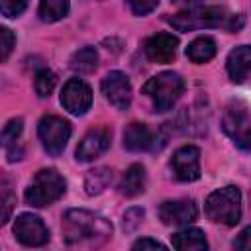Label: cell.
<instances>
[{"mask_svg":"<svg viewBox=\"0 0 251 251\" xmlns=\"http://www.w3.org/2000/svg\"><path fill=\"white\" fill-rule=\"evenodd\" d=\"M25 8H27V4L22 2V0H18V2H14V0H2V2H0V12H2L6 18H16V16H20Z\"/></svg>","mask_w":251,"mask_h":251,"instance_id":"4316f807","label":"cell"},{"mask_svg":"<svg viewBox=\"0 0 251 251\" xmlns=\"http://www.w3.org/2000/svg\"><path fill=\"white\" fill-rule=\"evenodd\" d=\"M22 129H24L22 118H12V120L4 126V129H2V145L6 147V151H8L12 145H16V141H18Z\"/></svg>","mask_w":251,"mask_h":251,"instance_id":"cb8c5ba5","label":"cell"},{"mask_svg":"<svg viewBox=\"0 0 251 251\" xmlns=\"http://www.w3.org/2000/svg\"><path fill=\"white\" fill-rule=\"evenodd\" d=\"M175 251H208V241L204 231L198 227H184L171 235Z\"/></svg>","mask_w":251,"mask_h":251,"instance_id":"e0dca14e","label":"cell"},{"mask_svg":"<svg viewBox=\"0 0 251 251\" xmlns=\"http://www.w3.org/2000/svg\"><path fill=\"white\" fill-rule=\"evenodd\" d=\"M124 147L127 151L139 153V151H149V149H157L155 143V135L153 131L139 122H131L126 129H124Z\"/></svg>","mask_w":251,"mask_h":251,"instance_id":"9a60e30c","label":"cell"},{"mask_svg":"<svg viewBox=\"0 0 251 251\" xmlns=\"http://www.w3.org/2000/svg\"><path fill=\"white\" fill-rule=\"evenodd\" d=\"M184 88H186L184 78L178 73L165 71V73L151 76L143 84V94L151 98L155 112H167L176 104V100L182 96Z\"/></svg>","mask_w":251,"mask_h":251,"instance_id":"3957f363","label":"cell"},{"mask_svg":"<svg viewBox=\"0 0 251 251\" xmlns=\"http://www.w3.org/2000/svg\"><path fill=\"white\" fill-rule=\"evenodd\" d=\"M196 216H198V208L188 198L167 200L159 206V218L167 226H188L196 220Z\"/></svg>","mask_w":251,"mask_h":251,"instance_id":"4fadbf2b","label":"cell"},{"mask_svg":"<svg viewBox=\"0 0 251 251\" xmlns=\"http://www.w3.org/2000/svg\"><path fill=\"white\" fill-rule=\"evenodd\" d=\"M206 216L224 226H235L241 218V192L237 186H224L214 190L204 204Z\"/></svg>","mask_w":251,"mask_h":251,"instance_id":"277c9868","label":"cell"},{"mask_svg":"<svg viewBox=\"0 0 251 251\" xmlns=\"http://www.w3.org/2000/svg\"><path fill=\"white\" fill-rule=\"evenodd\" d=\"M14 235L27 247H41L49 241V229L35 214H20L14 222Z\"/></svg>","mask_w":251,"mask_h":251,"instance_id":"ba28073f","label":"cell"},{"mask_svg":"<svg viewBox=\"0 0 251 251\" xmlns=\"http://www.w3.org/2000/svg\"><path fill=\"white\" fill-rule=\"evenodd\" d=\"M16 204V198L10 190V182L6 176H2V206H4V212H2V224H6L10 220V212Z\"/></svg>","mask_w":251,"mask_h":251,"instance_id":"d4e9b609","label":"cell"},{"mask_svg":"<svg viewBox=\"0 0 251 251\" xmlns=\"http://www.w3.org/2000/svg\"><path fill=\"white\" fill-rule=\"evenodd\" d=\"M176 47H178V37H175L173 33H155L145 41V55L149 61L165 65L175 61Z\"/></svg>","mask_w":251,"mask_h":251,"instance_id":"5bb4252c","label":"cell"},{"mask_svg":"<svg viewBox=\"0 0 251 251\" xmlns=\"http://www.w3.org/2000/svg\"><path fill=\"white\" fill-rule=\"evenodd\" d=\"M145 182H147V175H145V169L143 165H131L122 180H120V194L122 196H127V198H133V196H139L143 190H145Z\"/></svg>","mask_w":251,"mask_h":251,"instance_id":"ac0fdd59","label":"cell"},{"mask_svg":"<svg viewBox=\"0 0 251 251\" xmlns=\"http://www.w3.org/2000/svg\"><path fill=\"white\" fill-rule=\"evenodd\" d=\"M222 127L239 149H251V120L247 116V108L241 102H231L226 108Z\"/></svg>","mask_w":251,"mask_h":251,"instance_id":"8992f818","label":"cell"},{"mask_svg":"<svg viewBox=\"0 0 251 251\" xmlns=\"http://www.w3.org/2000/svg\"><path fill=\"white\" fill-rule=\"evenodd\" d=\"M112 235V224L90 210H67L63 216V239L71 251H96Z\"/></svg>","mask_w":251,"mask_h":251,"instance_id":"6da1fadb","label":"cell"},{"mask_svg":"<svg viewBox=\"0 0 251 251\" xmlns=\"http://www.w3.org/2000/svg\"><path fill=\"white\" fill-rule=\"evenodd\" d=\"M249 198H251V196H249Z\"/></svg>","mask_w":251,"mask_h":251,"instance_id":"1f68e13d","label":"cell"},{"mask_svg":"<svg viewBox=\"0 0 251 251\" xmlns=\"http://www.w3.org/2000/svg\"><path fill=\"white\" fill-rule=\"evenodd\" d=\"M231 249L233 251H251V226L243 227L237 233V237L231 243Z\"/></svg>","mask_w":251,"mask_h":251,"instance_id":"83f0119b","label":"cell"},{"mask_svg":"<svg viewBox=\"0 0 251 251\" xmlns=\"http://www.w3.org/2000/svg\"><path fill=\"white\" fill-rule=\"evenodd\" d=\"M69 8L71 6L67 0H43L39 4V20L47 24L59 22L69 14Z\"/></svg>","mask_w":251,"mask_h":251,"instance_id":"44dd1931","label":"cell"},{"mask_svg":"<svg viewBox=\"0 0 251 251\" xmlns=\"http://www.w3.org/2000/svg\"><path fill=\"white\" fill-rule=\"evenodd\" d=\"M110 139H112V133L106 126H98L94 129H90L78 143L76 147V161L80 163H88V161H94L96 157H100L108 147H110Z\"/></svg>","mask_w":251,"mask_h":251,"instance_id":"7c38bea8","label":"cell"},{"mask_svg":"<svg viewBox=\"0 0 251 251\" xmlns=\"http://www.w3.org/2000/svg\"><path fill=\"white\" fill-rule=\"evenodd\" d=\"M98 65V53L94 47H82L71 57V69L76 73H92Z\"/></svg>","mask_w":251,"mask_h":251,"instance_id":"7402d4cb","label":"cell"},{"mask_svg":"<svg viewBox=\"0 0 251 251\" xmlns=\"http://www.w3.org/2000/svg\"><path fill=\"white\" fill-rule=\"evenodd\" d=\"M67 190L65 178L55 171V169H41L35 173L33 180L25 188V202L35 208H43L59 200Z\"/></svg>","mask_w":251,"mask_h":251,"instance_id":"5b68a950","label":"cell"},{"mask_svg":"<svg viewBox=\"0 0 251 251\" xmlns=\"http://www.w3.org/2000/svg\"><path fill=\"white\" fill-rule=\"evenodd\" d=\"M167 22L178 31H192L202 27H222L229 33H235L243 27L245 18L241 14H227L224 6H204L192 4L186 10L169 16Z\"/></svg>","mask_w":251,"mask_h":251,"instance_id":"7a4b0ae2","label":"cell"},{"mask_svg":"<svg viewBox=\"0 0 251 251\" xmlns=\"http://www.w3.org/2000/svg\"><path fill=\"white\" fill-rule=\"evenodd\" d=\"M141 218H143V210H141V208H131V210H127V212L124 214V227H126V229H133V227L139 224Z\"/></svg>","mask_w":251,"mask_h":251,"instance_id":"4dcf8cb0","label":"cell"},{"mask_svg":"<svg viewBox=\"0 0 251 251\" xmlns=\"http://www.w3.org/2000/svg\"><path fill=\"white\" fill-rule=\"evenodd\" d=\"M100 86H102V94L106 96V100L114 108L126 110L129 106V102H131V82L122 71H110L102 78Z\"/></svg>","mask_w":251,"mask_h":251,"instance_id":"30bf717a","label":"cell"},{"mask_svg":"<svg viewBox=\"0 0 251 251\" xmlns=\"http://www.w3.org/2000/svg\"><path fill=\"white\" fill-rule=\"evenodd\" d=\"M157 6H159V2H155V0H153V2H143V0H141V2H137V0L129 2V8L133 10L135 16H147V14L153 12Z\"/></svg>","mask_w":251,"mask_h":251,"instance_id":"f546056e","label":"cell"},{"mask_svg":"<svg viewBox=\"0 0 251 251\" xmlns=\"http://www.w3.org/2000/svg\"><path fill=\"white\" fill-rule=\"evenodd\" d=\"M227 75L233 82H243L251 71V45H237L226 59Z\"/></svg>","mask_w":251,"mask_h":251,"instance_id":"2e32d148","label":"cell"},{"mask_svg":"<svg viewBox=\"0 0 251 251\" xmlns=\"http://www.w3.org/2000/svg\"><path fill=\"white\" fill-rule=\"evenodd\" d=\"M16 45V37L8 27H0V59L6 61Z\"/></svg>","mask_w":251,"mask_h":251,"instance_id":"484cf974","label":"cell"},{"mask_svg":"<svg viewBox=\"0 0 251 251\" xmlns=\"http://www.w3.org/2000/svg\"><path fill=\"white\" fill-rule=\"evenodd\" d=\"M71 124L59 116H43L39 120V126H37V133H39V139H41V145L43 149L57 157L63 153L69 137H71Z\"/></svg>","mask_w":251,"mask_h":251,"instance_id":"52a82bcc","label":"cell"},{"mask_svg":"<svg viewBox=\"0 0 251 251\" xmlns=\"http://www.w3.org/2000/svg\"><path fill=\"white\" fill-rule=\"evenodd\" d=\"M175 176L182 182H192L200 176V149L194 145L178 147L171 159Z\"/></svg>","mask_w":251,"mask_h":251,"instance_id":"8fae6325","label":"cell"},{"mask_svg":"<svg viewBox=\"0 0 251 251\" xmlns=\"http://www.w3.org/2000/svg\"><path fill=\"white\" fill-rule=\"evenodd\" d=\"M216 55V41L208 35H200L196 37L194 41L188 43L186 47V57L196 63V65H202V63H208L210 59H214Z\"/></svg>","mask_w":251,"mask_h":251,"instance_id":"d6986e66","label":"cell"},{"mask_svg":"<svg viewBox=\"0 0 251 251\" xmlns=\"http://www.w3.org/2000/svg\"><path fill=\"white\" fill-rule=\"evenodd\" d=\"M131 251H169L163 243L155 241V239H149V237H141L133 243Z\"/></svg>","mask_w":251,"mask_h":251,"instance_id":"f1b7e54d","label":"cell"},{"mask_svg":"<svg viewBox=\"0 0 251 251\" xmlns=\"http://www.w3.org/2000/svg\"><path fill=\"white\" fill-rule=\"evenodd\" d=\"M112 176H114L112 171L106 169V167H98V169L90 171L86 175V178H84V190H86V194L94 196V194L104 192L108 188V184L112 182Z\"/></svg>","mask_w":251,"mask_h":251,"instance_id":"ffe728a7","label":"cell"},{"mask_svg":"<svg viewBox=\"0 0 251 251\" xmlns=\"http://www.w3.org/2000/svg\"><path fill=\"white\" fill-rule=\"evenodd\" d=\"M55 82H57V76H55L49 69L37 71V73H35V80H33V86H35L37 96H41V98L49 96V94L53 92V88H55Z\"/></svg>","mask_w":251,"mask_h":251,"instance_id":"603a6c76","label":"cell"},{"mask_svg":"<svg viewBox=\"0 0 251 251\" xmlns=\"http://www.w3.org/2000/svg\"><path fill=\"white\" fill-rule=\"evenodd\" d=\"M61 104L73 116H82L92 104V90L80 78H71L61 90Z\"/></svg>","mask_w":251,"mask_h":251,"instance_id":"9c48e42d","label":"cell"}]
</instances>
